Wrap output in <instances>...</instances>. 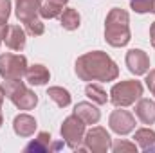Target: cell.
<instances>
[{
  "label": "cell",
  "instance_id": "14",
  "mask_svg": "<svg viewBox=\"0 0 155 153\" xmlns=\"http://www.w3.org/2000/svg\"><path fill=\"white\" fill-rule=\"evenodd\" d=\"M135 115L143 124H153L155 122V101L152 99H139L135 106Z\"/></svg>",
  "mask_w": 155,
  "mask_h": 153
},
{
  "label": "cell",
  "instance_id": "19",
  "mask_svg": "<svg viewBox=\"0 0 155 153\" xmlns=\"http://www.w3.org/2000/svg\"><path fill=\"white\" fill-rule=\"evenodd\" d=\"M51 135L47 132H40L38 137L25 146V151H51Z\"/></svg>",
  "mask_w": 155,
  "mask_h": 153
},
{
  "label": "cell",
  "instance_id": "13",
  "mask_svg": "<svg viewBox=\"0 0 155 153\" xmlns=\"http://www.w3.org/2000/svg\"><path fill=\"white\" fill-rule=\"evenodd\" d=\"M74 114L85 122V124H97V121H99V110L92 105V103H87V101H83V103H78L76 108H74Z\"/></svg>",
  "mask_w": 155,
  "mask_h": 153
},
{
  "label": "cell",
  "instance_id": "11",
  "mask_svg": "<svg viewBox=\"0 0 155 153\" xmlns=\"http://www.w3.org/2000/svg\"><path fill=\"white\" fill-rule=\"evenodd\" d=\"M2 40L11 50H22L25 47V31L20 25H7Z\"/></svg>",
  "mask_w": 155,
  "mask_h": 153
},
{
  "label": "cell",
  "instance_id": "15",
  "mask_svg": "<svg viewBox=\"0 0 155 153\" xmlns=\"http://www.w3.org/2000/svg\"><path fill=\"white\" fill-rule=\"evenodd\" d=\"M49 70L43 67V65H33V67H27V70H25V79H27V83L29 85H45L47 81H49Z\"/></svg>",
  "mask_w": 155,
  "mask_h": 153
},
{
  "label": "cell",
  "instance_id": "1",
  "mask_svg": "<svg viewBox=\"0 0 155 153\" xmlns=\"http://www.w3.org/2000/svg\"><path fill=\"white\" fill-rule=\"evenodd\" d=\"M76 74L83 81H114L119 69L107 52L92 50L76 60Z\"/></svg>",
  "mask_w": 155,
  "mask_h": 153
},
{
  "label": "cell",
  "instance_id": "18",
  "mask_svg": "<svg viewBox=\"0 0 155 153\" xmlns=\"http://www.w3.org/2000/svg\"><path fill=\"white\" fill-rule=\"evenodd\" d=\"M134 139H135V142H137L144 151H148L152 146H155V132L150 130V128H141V130H137L135 135H134Z\"/></svg>",
  "mask_w": 155,
  "mask_h": 153
},
{
  "label": "cell",
  "instance_id": "3",
  "mask_svg": "<svg viewBox=\"0 0 155 153\" xmlns=\"http://www.w3.org/2000/svg\"><path fill=\"white\" fill-rule=\"evenodd\" d=\"M4 88H5V96L9 97V101L20 110H33L38 103L36 94L31 88H27V85L22 79H11L5 83Z\"/></svg>",
  "mask_w": 155,
  "mask_h": 153
},
{
  "label": "cell",
  "instance_id": "29",
  "mask_svg": "<svg viewBox=\"0 0 155 153\" xmlns=\"http://www.w3.org/2000/svg\"><path fill=\"white\" fill-rule=\"evenodd\" d=\"M150 13H155V0H150Z\"/></svg>",
  "mask_w": 155,
  "mask_h": 153
},
{
  "label": "cell",
  "instance_id": "28",
  "mask_svg": "<svg viewBox=\"0 0 155 153\" xmlns=\"http://www.w3.org/2000/svg\"><path fill=\"white\" fill-rule=\"evenodd\" d=\"M4 97H5V88L0 86V108H2V103H4Z\"/></svg>",
  "mask_w": 155,
  "mask_h": 153
},
{
  "label": "cell",
  "instance_id": "8",
  "mask_svg": "<svg viewBox=\"0 0 155 153\" xmlns=\"http://www.w3.org/2000/svg\"><path fill=\"white\" fill-rule=\"evenodd\" d=\"M126 67L132 74L143 76L150 70V58L141 49H132L126 52Z\"/></svg>",
  "mask_w": 155,
  "mask_h": 153
},
{
  "label": "cell",
  "instance_id": "9",
  "mask_svg": "<svg viewBox=\"0 0 155 153\" xmlns=\"http://www.w3.org/2000/svg\"><path fill=\"white\" fill-rule=\"evenodd\" d=\"M108 124H110V128L116 133L126 135V133L134 132V128H135V117L130 112H126V110H114L112 115H110V119H108Z\"/></svg>",
  "mask_w": 155,
  "mask_h": 153
},
{
  "label": "cell",
  "instance_id": "31",
  "mask_svg": "<svg viewBox=\"0 0 155 153\" xmlns=\"http://www.w3.org/2000/svg\"><path fill=\"white\" fill-rule=\"evenodd\" d=\"M148 151H155V146H152V148H150V150H148Z\"/></svg>",
  "mask_w": 155,
  "mask_h": 153
},
{
  "label": "cell",
  "instance_id": "20",
  "mask_svg": "<svg viewBox=\"0 0 155 153\" xmlns=\"http://www.w3.org/2000/svg\"><path fill=\"white\" fill-rule=\"evenodd\" d=\"M85 94H87V97L92 99V103H96V105H105V103L110 99V97L107 96V92H105L99 85H94V83H88V85H87Z\"/></svg>",
  "mask_w": 155,
  "mask_h": 153
},
{
  "label": "cell",
  "instance_id": "7",
  "mask_svg": "<svg viewBox=\"0 0 155 153\" xmlns=\"http://www.w3.org/2000/svg\"><path fill=\"white\" fill-rule=\"evenodd\" d=\"M85 146L83 150H88V151H97V153H105L112 148V139L108 135V132L101 126H96L92 130H88L85 133V139H83Z\"/></svg>",
  "mask_w": 155,
  "mask_h": 153
},
{
  "label": "cell",
  "instance_id": "22",
  "mask_svg": "<svg viewBox=\"0 0 155 153\" xmlns=\"http://www.w3.org/2000/svg\"><path fill=\"white\" fill-rule=\"evenodd\" d=\"M61 11H63V7L52 4V2H45V4L40 7V15H41L43 18H56V16L61 15Z\"/></svg>",
  "mask_w": 155,
  "mask_h": 153
},
{
  "label": "cell",
  "instance_id": "5",
  "mask_svg": "<svg viewBox=\"0 0 155 153\" xmlns=\"http://www.w3.org/2000/svg\"><path fill=\"white\" fill-rule=\"evenodd\" d=\"M61 137L67 142L71 150H83V139H85V122L76 114L69 115L61 124Z\"/></svg>",
  "mask_w": 155,
  "mask_h": 153
},
{
  "label": "cell",
  "instance_id": "24",
  "mask_svg": "<svg viewBox=\"0 0 155 153\" xmlns=\"http://www.w3.org/2000/svg\"><path fill=\"white\" fill-rule=\"evenodd\" d=\"M112 150L116 153H123V151H137V146L135 144H132V142H128V141H119V142H116L114 146H112Z\"/></svg>",
  "mask_w": 155,
  "mask_h": 153
},
{
  "label": "cell",
  "instance_id": "4",
  "mask_svg": "<svg viewBox=\"0 0 155 153\" xmlns=\"http://www.w3.org/2000/svg\"><path fill=\"white\" fill-rule=\"evenodd\" d=\"M143 96V85L141 81L135 79H128V81H121L112 86L110 90V101L116 106H130L135 101H139Z\"/></svg>",
  "mask_w": 155,
  "mask_h": 153
},
{
  "label": "cell",
  "instance_id": "32",
  "mask_svg": "<svg viewBox=\"0 0 155 153\" xmlns=\"http://www.w3.org/2000/svg\"><path fill=\"white\" fill-rule=\"evenodd\" d=\"M130 2H137V0H130Z\"/></svg>",
  "mask_w": 155,
  "mask_h": 153
},
{
  "label": "cell",
  "instance_id": "27",
  "mask_svg": "<svg viewBox=\"0 0 155 153\" xmlns=\"http://www.w3.org/2000/svg\"><path fill=\"white\" fill-rule=\"evenodd\" d=\"M47 2H52V4H56V5H61V7H63V5H65L69 0H47Z\"/></svg>",
  "mask_w": 155,
  "mask_h": 153
},
{
  "label": "cell",
  "instance_id": "6",
  "mask_svg": "<svg viewBox=\"0 0 155 153\" xmlns=\"http://www.w3.org/2000/svg\"><path fill=\"white\" fill-rule=\"evenodd\" d=\"M27 70V60L22 54H2L0 56V76L5 81L22 79Z\"/></svg>",
  "mask_w": 155,
  "mask_h": 153
},
{
  "label": "cell",
  "instance_id": "26",
  "mask_svg": "<svg viewBox=\"0 0 155 153\" xmlns=\"http://www.w3.org/2000/svg\"><path fill=\"white\" fill-rule=\"evenodd\" d=\"M150 38H152V45H153V49H155V22L150 27Z\"/></svg>",
  "mask_w": 155,
  "mask_h": 153
},
{
  "label": "cell",
  "instance_id": "25",
  "mask_svg": "<svg viewBox=\"0 0 155 153\" xmlns=\"http://www.w3.org/2000/svg\"><path fill=\"white\" fill-rule=\"evenodd\" d=\"M144 81H146V86L150 88V92L155 96V70H150V74L146 76Z\"/></svg>",
  "mask_w": 155,
  "mask_h": 153
},
{
  "label": "cell",
  "instance_id": "17",
  "mask_svg": "<svg viewBox=\"0 0 155 153\" xmlns=\"http://www.w3.org/2000/svg\"><path fill=\"white\" fill-rule=\"evenodd\" d=\"M47 96H49V99L54 101L60 108H65V106L71 105V94H69V90H65L63 86H51V88L47 90Z\"/></svg>",
  "mask_w": 155,
  "mask_h": 153
},
{
  "label": "cell",
  "instance_id": "2",
  "mask_svg": "<svg viewBox=\"0 0 155 153\" xmlns=\"http://www.w3.org/2000/svg\"><path fill=\"white\" fill-rule=\"evenodd\" d=\"M105 40L112 47H124L130 41V18L124 9L114 7L107 15Z\"/></svg>",
  "mask_w": 155,
  "mask_h": 153
},
{
  "label": "cell",
  "instance_id": "30",
  "mask_svg": "<svg viewBox=\"0 0 155 153\" xmlns=\"http://www.w3.org/2000/svg\"><path fill=\"white\" fill-rule=\"evenodd\" d=\"M2 122H4V117H2V114H0V128H2Z\"/></svg>",
  "mask_w": 155,
  "mask_h": 153
},
{
  "label": "cell",
  "instance_id": "23",
  "mask_svg": "<svg viewBox=\"0 0 155 153\" xmlns=\"http://www.w3.org/2000/svg\"><path fill=\"white\" fill-rule=\"evenodd\" d=\"M25 31H27V34H31V36H41L43 31H45V25L41 24V20L36 16V18L25 22Z\"/></svg>",
  "mask_w": 155,
  "mask_h": 153
},
{
  "label": "cell",
  "instance_id": "21",
  "mask_svg": "<svg viewBox=\"0 0 155 153\" xmlns=\"http://www.w3.org/2000/svg\"><path fill=\"white\" fill-rule=\"evenodd\" d=\"M11 15V0H0V36L4 38L7 29V18Z\"/></svg>",
  "mask_w": 155,
  "mask_h": 153
},
{
  "label": "cell",
  "instance_id": "10",
  "mask_svg": "<svg viewBox=\"0 0 155 153\" xmlns=\"http://www.w3.org/2000/svg\"><path fill=\"white\" fill-rule=\"evenodd\" d=\"M41 0H16V16L20 22H29L40 15Z\"/></svg>",
  "mask_w": 155,
  "mask_h": 153
},
{
  "label": "cell",
  "instance_id": "33",
  "mask_svg": "<svg viewBox=\"0 0 155 153\" xmlns=\"http://www.w3.org/2000/svg\"><path fill=\"white\" fill-rule=\"evenodd\" d=\"M0 43H2V36H0Z\"/></svg>",
  "mask_w": 155,
  "mask_h": 153
},
{
  "label": "cell",
  "instance_id": "16",
  "mask_svg": "<svg viewBox=\"0 0 155 153\" xmlns=\"http://www.w3.org/2000/svg\"><path fill=\"white\" fill-rule=\"evenodd\" d=\"M60 22H61V27H63V29H67V31H76L78 27H79L81 18H79V13H78L76 9L67 7V9L61 11Z\"/></svg>",
  "mask_w": 155,
  "mask_h": 153
},
{
  "label": "cell",
  "instance_id": "12",
  "mask_svg": "<svg viewBox=\"0 0 155 153\" xmlns=\"http://www.w3.org/2000/svg\"><path fill=\"white\" fill-rule=\"evenodd\" d=\"M13 130L18 137H31L36 132V121L29 114H20L13 121Z\"/></svg>",
  "mask_w": 155,
  "mask_h": 153
}]
</instances>
